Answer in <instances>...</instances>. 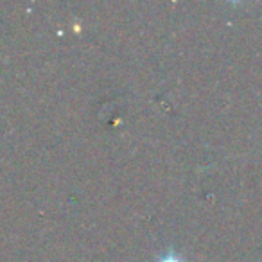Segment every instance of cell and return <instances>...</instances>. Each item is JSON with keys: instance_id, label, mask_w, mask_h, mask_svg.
<instances>
[{"instance_id": "cell-1", "label": "cell", "mask_w": 262, "mask_h": 262, "mask_svg": "<svg viewBox=\"0 0 262 262\" xmlns=\"http://www.w3.org/2000/svg\"><path fill=\"white\" fill-rule=\"evenodd\" d=\"M158 262H183V260L178 257V255H174V253H169V255H164V257H162Z\"/></svg>"}]
</instances>
